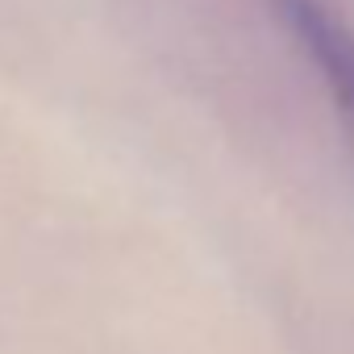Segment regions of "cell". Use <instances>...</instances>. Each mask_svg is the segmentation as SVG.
<instances>
[{
  "label": "cell",
  "mask_w": 354,
  "mask_h": 354,
  "mask_svg": "<svg viewBox=\"0 0 354 354\" xmlns=\"http://www.w3.org/2000/svg\"><path fill=\"white\" fill-rule=\"evenodd\" d=\"M275 5L300 50H308V63L325 80V92L354 142V34L321 0H275Z\"/></svg>",
  "instance_id": "cell-1"
}]
</instances>
